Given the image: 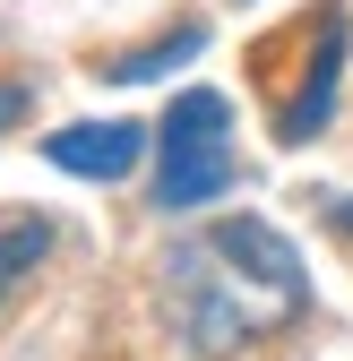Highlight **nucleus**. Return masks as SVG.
Returning a JSON list of instances; mask_svg holds the SVG:
<instances>
[{
	"instance_id": "obj_1",
	"label": "nucleus",
	"mask_w": 353,
	"mask_h": 361,
	"mask_svg": "<svg viewBox=\"0 0 353 361\" xmlns=\"http://www.w3.org/2000/svg\"><path fill=\"white\" fill-rule=\"evenodd\" d=\"M164 310L190 353H241L311 310V267L268 215H215L164 250Z\"/></svg>"
},
{
	"instance_id": "obj_2",
	"label": "nucleus",
	"mask_w": 353,
	"mask_h": 361,
	"mask_svg": "<svg viewBox=\"0 0 353 361\" xmlns=\"http://www.w3.org/2000/svg\"><path fill=\"white\" fill-rule=\"evenodd\" d=\"M225 190H233V104L215 86H190L155 121V207L190 215V207L225 198Z\"/></svg>"
},
{
	"instance_id": "obj_3",
	"label": "nucleus",
	"mask_w": 353,
	"mask_h": 361,
	"mask_svg": "<svg viewBox=\"0 0 353 361\" xmlns=\"http://www.w3.org/2000/svg\"><path fill=\"white\" fill-rule=\"evenodd\" d=\"M336 78H345V9H319V52H311V69H301V86L276 104V138H285V147H301V138L328 129Z\"/></svg>"
},
{
	"instance_id": "obj_4",
	"label": "nucleus",
	"mask_w": 353,
	"mask_h": 361,
	"mask_svg": "<svg viewBox=\"0 0 353 361\" xmlns=\"http://www.w3.org/2000/svg\"><path fill=\"white\" fill-rule=\"evenodd\" d=\"M147 138H155L147 121H78V129H52L43 155H52L61 172H78V180H121L147 155Z\"/></svg>"
},
{
	"instance_id": "obj_5",
	"label": "nucleus",
	"mask_w": 353,
	"mask_h": 361,
	"mask_svg": "<svg viewBox=\"0 0 353 361\" xmlns=\"http://www.w3.org/2000/svg\"><path fill=\"white\" fill-rule=\"evenodd\" d=\"M43 250H52V233H43L35 215H0V301L43 267Z\"/></svg>"
},
{
	"instance_id": "obj_6",
	"label": "nucleus",
	"mask_w": 353,
	"mask_h": 361,
	"mask_svg": "<svg viewBox=\"0 0 353 361\" xmlns=\"http://www.w3.org/2000/svg\"><path fill=\"white\" fill-rule=\"evenodd\" d=\"M198 43H207V26H181V35H172V43H147V52H121V61H104V78H121V86H138V78H155L172 52H198Z\"/></svg>"
},
{
	"instance_id": "obj_7",
	"label": "nucleus",
	"mask_w": 353,
	"mask_h": 361,
	"mask_svg": "<svg viewBox=\"0 0 353 361\" xmlns=\"http://www.w3.org/2000/svg\"><path fill=\"white\" fill-rule=\"evenodd\" d=\"M336 224H345V233H353V198H345V207H336Z\"/></svg>"
}]
</instances>
